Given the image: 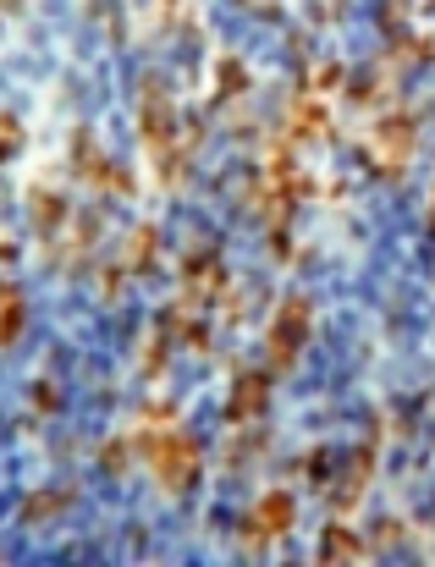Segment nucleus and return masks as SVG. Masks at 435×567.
<instances>
[{
  "label": "nucleus",
  "instance_id": "obj_1",
  "mask_svg": "<svg viewBox=\"0 0 435 567\" xmlns=\"http://www.w3.org/2000/svg\"><path fill=\"white\" fill-rule=\"evenodd\" d=\"M144 457H149V468H155V480H160V491H166V496H188V491L199 485L205 446H199L188 430H172V435L144 441Z\"/></svg>",
  "mask_w": 435,
  "mask_h": 567
},
{
  "label": "nucleus",
  "instance_id": "obj_2",
  "mask_svg": "<svg viewBox=\"0 0 435 567\" xmlns=\"http://www.w3.org/2000/svg\"><path fill=\"white\" fill-rule=\"evenodd\" d=\"M138 138L144 150L155 155V166L177 183V166H172V150H177V105L166 94L160 78H144V94H138Z\"/></svg>",
  "mask_w": 435,
  "mask_h": 567
},
{
  "label": "nucleus",
  "instance_id": "obj_3",
  "mask_svg": "<svg viewBox=\"0 0 435 567\" xmlns=\"http://www.w3.org/2000/svg\"><path fill=\"white\" fill-rule=\"evenodd\" d=\"M309 326H314V303H309L303 292H292V298L281 303V315L270 320V337H265L270 375H281V370L298 364V353H303V342H309Z\"/></svg>",
  "mask_w": 435,
  "mask_h": 567
},
{
  "label": "nucleus",
  "instance_id": "obj_4",
  "mask_svg": "<svg viewBox=\"0 0 435 567\" xmlns=\"http://www.w3.org/2000/svg\"><path fill=\"white\" fill-rule=\"evenodd\" d=\"M414 150H420V122L414 116H381L375 122V133H370V161H375V172L381 177H403L408 172V161H414Z\"/></svg>",
  "mask_w": 435,
  "mask_h": 567
},
{
  "label": "nucleus",
  "instance_id": "obj_5",
  "mask_svg": "<svg viewBox=\"0 0 435 567\" xmlns=\"http://www.w3.org/2000/svg\"><path fill=\"white\" fill-rule=\"evenodd\" d=\"M292 518H298L292 496H287V491H265V502H259V507L248 513V524H242V546H248V551L276 546V540L292 529Z\"/></svg>",
  "mask_w": 435,
  "mask_h": 567
},
{
  "label": "nucleus",
  "instance_id": "obj_6",
  "mask_svg": "<svg viewBox=\"0 0 435 567\" xmlns=\"http://www.w3.org/2000/svg\"><path fill=\"white\" fill-rule=\"evenodd\" d=\"M72 166L89 177V183H100V188L111 193H133V183H127V172H116L105 155H100V144L89 138V133H77V144H72Z\"/></svg>",
  "mask_w": 435,
  "mask_h": 567
},
{
  "label": "nucleus",
  "instance_id": "obj_7",
  "mask_svg": "<svg viewBox=\"0 0 435 567\" xmlns=\"http://www.w3.org/2000/svg\"><path fill=\"white\" fill-rule=\"evenodd\" d=\"M265 402H270V370H248V375H237L231 396H226V419H231V424L259 419Z\"/></svg>",
  "mask_w": 435,
  "mask_h": 567
},
{
  "label": "nucleus",
  "instance_id": "obj_8",
  "mask_svg": "<svg viewBox=\"0 0 435 567\" xmlns=\"http://www.w3.org/2000/svg\"><path fill=\"white\" fill-rule=\"evenodd\" d=\"M370 474H375V441H364V446H359V457L348 463V474H342V485H336V507H342V513L364 502V485H370Z\"/></svg>",
  "mask_w": 435,
  "mask_h": 567
},
{
  "label": "nucleus",
  "instance_id": "obj_9",
  "mask_svg": "<svg viewBox=\"0 0 435 567\" xmlns=\"http://www.w3.org/2000/svg\"><path fill=\"white\" fill-rule=\"evenodd\" d=\"M359 557H370V540H359L348 524H331V529L320 535V563H325V567L359 563Z\"/></svg>",
  "mask_w": 435,
  "mask_h": 567
},
{
  "label": "nucleus",
  "instance_id": "obj_10",
  "mask_svg": "<svg viewBox=\"0 0 435 567\" xmlns=\"http://www.w3.org/2000/svg\"><path fill=\"white\" fill-rule=\"evenodd\" d=\"M28 326V298L17 281H0V348H11Z\"/></svg>",
  "mask_w": 435,
  "mask_h": 567
},
{
  "label": "nucleus",
  "instance_id": "obj_11",
  "mask_svg": "<svg viewBox=\"0 0 435 567\" xmlns=\"http://www.w3.org/2000/svg\"><path fill=\"white\" fill-rule=\"evenodd\" d=\"M155 243H160V231H155V226H138V231L122 243V265H116V270H122V276H144V270L155 265Z\"/></svg>",
  "mask_w": 435,
  "mask_h": 567
},
{
  "label": "nucleus",
  "instance_id": "obj_12",
  "mask_svg": "<svg viewBox=\"0 0 435 567\" xmlns=\"http://www.w3.org/2000/svg\"><path fill=\"white\" fill-rule=\"evenodd\" d=\"M28 215H33V226H39V237H55L61 231V220H66V198L61 193H28Z\"/></svg>",
  "mask_w": 435,
  "mask_h": 567
},
{
  "label": "nucleus",
  "instance_id": "obj_13",
  "mask_svg": "<svg viewBox=\"0 0 435 567\" xmlns=\"http://www.w3.org/2000/svg\"><path fill=\"white\" fill-rule=\"evenodd\" d=\"M66 502H72V491H55V496H33V502L22 507V518H28V524H39V518H50V513H61Z\"/></svg>",
  "mask_w": 435,
  "mask_h": 567
},
{
  "label": "nucleus",
  "instance_id": "obj_14",
  "mask_svg": "<svg viewBox=\"0 0 435 567\" xmlns=\"http://www.w3.org/2000/svg\"><path fill=\"white\" fill-rule=\"evenodd\" d=\"M220 89H226V94H220V100H231V94H237V89H248V78H242V61H231V55H226V61H220Z\"/></svg>",
  "mask_w": 435,
  "mask_h": 567
},
{
  "label": "nucleus",
  "instance_id": "obj_15",
  "mask_svg": "<svg viewBox=\"0 0 435 567\" xmlns=\"http://www.w3.org/2000/svg\"><path fill=\"white\" fill-rule=\"evenodd\" d=\"M33 408H39V413H55V408H61V391H55V385H39V391H33Z\"/></svg>",
  "mask_w": 435,
  "mask_h": 567
},
{
  "label": "nucleus",
  "instance_id": "obj_16",
  "mask_svg": "<svg viewBox=\"0 0 435 567\" xmlns=\"http://www.w3.org/2000/svg\"><path fill=\"white\" fill-rule=\"evenodd\" d=\"M17 144H22V138H17V122L6 116V122H0V161H6V155H17Z\"/></svg>",
  "mask_w": 435,
  "mask_h": 567
}]
</instances>
